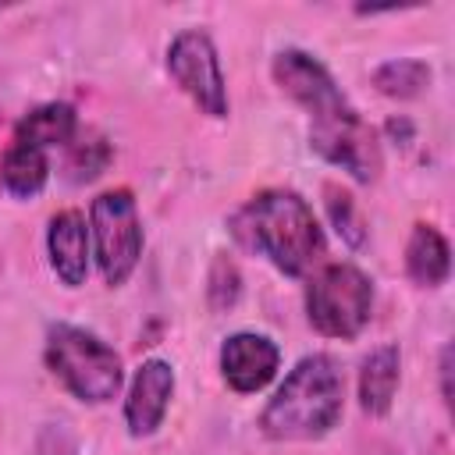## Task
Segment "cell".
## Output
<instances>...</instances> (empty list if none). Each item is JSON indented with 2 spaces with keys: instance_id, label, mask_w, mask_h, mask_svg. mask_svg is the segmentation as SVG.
Listing matches in <instances>:
<instances>
[{
  "instance_id": "cell-11",
  "label": "cell",
  "mask_w": 455,
  "mask_h": 455,
  "mask_svg": "<svg viewBox=\"0 0 455 455\" xmlns=\"http://www.w3.org/2000/svg\"><path fill=\"white\" fill-rule=\"evenodd\" d=\"M46 256L50 270L64 288H82L89 277L92 242H89V220L78 210H60L50 217L46 228Z\"/></svg>"
},
{
  "instance_id": "cell-17",
  "label": "cell",
  "mask_w": 455,
  "mask_h": 455,
  "mask_svg": "<svg viewBox=\"0 0 455 455\" xmlns=\"http://www.w3.org/2000/svg\"><path fill=\"white\" fill-rule=\"evenodd\" d=\"M110 156H114L110 153V142L100 132L78 128V135L64 146V174H68V181L85 185V181H92V178H100L107 171Z\"/></svg>"
},
{
  "instance_id": "cell-5",
  "label": "cell",
  "mask_w": 455,
  "mask_h": 455,
  "mask_svg": "<svg viewBox=\"0 0 455 455\" xmlns=\"http://www.w3.org/2000/svg\"><path fill=\"white\" fill-rule=\"evenodd\" d=\"M92 259L110 288H121L142 259V217L132 188H107L89 203Z\"/></svg>"
},
{
  "instance_id": "cell-6",
  "label": "cell",
  "mask_w": 455,
  "mask_h": 455,
  "mask_svg": "<svg viewBox=\"0 0 455 455\" xmlns=\"http://www.w3.org/2000/svg\"><path fill=\"white\" fill-rule=\"evenodd\" d=\"M167 75L174 85L199 107V114L224 121L231 103H228V82L220 71V57L213 39L203 28H185L171 39L167 46Z\"/></svg>"
},
{
  "instance_id": "cell-12",
  "label": "cell",
  "mask_w": 455,
  "mask_h": 455,
  "mask_svg": "<svg viewBox=\"0 0 455 455\" xmlns=\"http://www.w3.org/2000/svg\"><path fill=\"white\" fill-rule=\"evenodd\" d=\"M402 380V348L377 345L359 366V409L366 416H387Z\"/></svg>"
},
{
  "instance_id": "cell-18",
  "label": "cell",
  "mask_w": 455,
  "mask_h": 455,
  "mask_svg": "<svg viewBox=\"0 0 455 455\" xmlns=\"http://www.w3.org/2000/svg\"><path fill=\"white\" fill-rule=\"evenodd\" d=\"M323 206H327V217H331V228L338 231V238H341L348 249H363L370 228H366V220H363L355 199H352L341 185L327 181V185H323Z\"/></svg>"
},
{
  "instance_id": "cell-9",
  "label": "cell",
  "mask_w": 455,
  "mask_h": 455,
  "mask_svg": "<svg viewBox=\"0 0 455 455\" xmlns=\"http://www.w3.org/2000/svg\"><path fill=\"white\" fill-rule=\"evenodd\" d=\"M217 366H220L224 384L235 395H256V391H263L277 377V370H281V348H277V341L270 334L235 331V334H228L220 341Z\"/></svg>"
},
{
  "instance_id": "cell-13",
  "label": "cell",
  "mask_w": 455,
  "mask_h": 455,
  "mask_svg": "<svg viewBox=\"0 0 455 455\" xmlns=\"http://www.w3.org/2000/svg\"><path fill=\"white\" fill-rule=\"evenodd\" d=\"M405 274L419 288H441L451 274V245L434 224H412L405 242Z\"/></svg>"
},
{
  "instance_id": "cell-8",
  "label": "cell",
  "mask_w": 455,
  "mask_h": 455,
  "mask_svg": "<svg viewBox=\"0 0 455 455\" xmlns=\"http://www.w3.org/2000/svg\"><path fill=\"white\" fill-rule=\"evenodd\" d=\"M270 75H274L277 89H281L291 103H299V107L309 114V121L352 107V103L345 100L341 85L334 82V75L323 68V60H316L313 53H306V50H299V46H284L281 53H274Z\"/></svg>"
},
{
  "instance_id": "cell-14",
  "label": "cell",
  "mask_w": 455,
  "mask_h": 455,
  "mask_svg": "<svg viewBox=\"0 0 455 455\" xmlns=\"http://www.w3.org/2000/svg\"><path fill=\"white\" fill-rule=\"evenodd\" d=\"M78 110L64 100H50V103H39L36 110H28L18 124H14V139H25L46 153L53 149H64L75 135H78Z\"/></svg>"
},
{
  "instance_id": "cell-19",
  "label": "cell",
  "mask_w": 455,
  "mask_h": 455,
  "mask_svg": "<svg viewBox=\"0 0 455 455\" xmlns=\"http://www.w3.org/2000/svg\"><path fill=\"white\" fill-rule=\"evenodd\" d=\"M238 291H242L238 267H235L228 256H217L213 267H210V284H206L210 306H213V309H231V306L238 302Z\"/></svg>"
},
{
  "instance_id": "cell-20",
  "label": "cell",
  "mask_w": 455,
  "mask_h": 455,
  "mask_svg": "<svg viewBox=\"0 0 455 455\" xmlns=\"http://www.w3.org/2000/svg\"><path fill=\"white\" fill-rule=\"evenodd\" d=\"M437 370H441V398H444V405H451V345L441 348Z\"/></svg>"
},
{
  "instance_id": "cell-15",
  "label": "cell",
  "mask_w": 455,
  "mask_h": 455,
  "mask_svg": "<svg viewBox=\"0 0 455 455\" xmlns=\"http://www.w3.org/2000/svg\"><path fill=\"white\" fill-rule=\"evenodd\" d=\"M0 181L14 199H36L50 181V153L11 135V146L0 160Z\"/></svg>"
},
{
  "instance_id": "cell-7",
  "label": "cell",
  "mask_w": 455,
  "mask_h": 455,
  "mask_svg": "<svg viewBox=\"0 0 455 455\" xmlns=\"http://www.w3.org/2000/svg\"><path fill=\"white\" fill-rule=\"evenodd\" d=\"M309 146L327 164H334L348 178H355L359 185L377 181L380 164H384V156H380V135H377L373 124L363 121V114L355 107H345L338 114H327V117L309 121Z\"/></svg>"
},
{
  "instance_id": "cell-1",
  "label": "cell",
  "mask_w": 455,
  "mask_h": 455,
  "mask_svg": "<svg viewBox=\"0 0 455 455\" xmlns=\"http://www.w3.org/2000/svg\"><path fill=\"white\" fill-rule=\"evenodd\" d=\"M231 231L245 249L267 256L284 277L309 274L327 249L313 206L291 188L256 192L242 210H235Z\"/></svg>"
},
{
  "instance_id": "cell-2",
  "label": "cell",
  "mask_w": 455,
  "mask_h": 455,
  "mask_svg": "<svg viewBox=\"0 0 455 455\" xmlns=\"http://www.w3.org/2000/svg\"><path fill=\"white\" fill-rule=\"evenodd\" d=\"M345 412V377L327 352L302 355L259 412V434L270 441H320Z\"/></svg>"
},
{
  "instance_id": "cell-3",
  "label": "cell",
  "mask_w": 455,
  "mask_h": 455,
  "mask_svg": "<svg viewBox=\"0 0 455 455\" xmlns=\"http://www.w3.org/2000/svg\"><path fill=\"white\" fill-rule=\"evenodd\" d=\"M43 359L50 373L68 387V395L85 405H107L121 395L124 384L121 355L100 334L78 323H50Z\"/></svg>"
},
{
  "instance_id": "cell-10",
  "label": "cell",
  "mask_w": 455,
  "mask_h": 455,
  "mask_svg": "<svg viewBox=\"0 0 455 455\" xmlns=\"http://www.w3.org/2000/svg\"><path fill=\"white\" fill-rule=\"evenodd\" d=\"M174 384L178 377L167 359L153 355L135 370L128 395H124V427L132 437H153L164 427V416L174 398Z\"/></svg>"
},
{
  "instance_id": "cell-16",
  "label": "cell",
  "mask_w": 455,
  "mask_h": 455,
  "mask_svg": "<svg viewBox=\"0 0 455 455\" xmlns=\"http://www.w3.org/2000/svg\"><path fill=\"white\" fill-rule=\"evenodd\" d=\"M430 78H434V71L419 57H391L373 68V85L387 100H416L430 89Z\"/></svg>"
},
{
  "instance_id": "cell-4",
  "label": "cell",
  "mask_w": 455,
  "mask_h": 455,
  "mask_svg": "<svg viewBox=\"0 0 455 455\" xmlns=\"http://www.w3.org/2000/svg\"><path fill=\"white\" fill-rule=\"evenodd\" d=\"M373 316V281L355 263H327L306 284V320L316 334L352 341Z\"/></svg>"
}]
</instances>
